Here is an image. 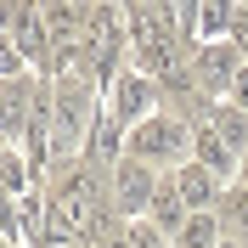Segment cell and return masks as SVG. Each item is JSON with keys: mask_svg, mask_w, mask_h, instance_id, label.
Returning <instances> with one entry per match:
<instances>
[{"mask_svg": "<svg viewBox=\"0 0 248 248\" xmlns=\"http://www.w3.org/2000/svg\"><path fill=\"white\" fill-rule=\"evenodd\" d=\"M243 6H248V0H243Z\"/></svg>", "mask_w": 248, "mask_h": 248, "instance_id": "ac0fdd59", "label": "cell"}, {"mask_svg": "<svg viewBox=\"0 0 248 248\" xmlns=\"http://www.w3.org/2000/svg\"><path fill=\"white\" fill-rule=\"evenodd\" d=\"M158 181H164V170H153V164H141V158L124 153L108 170V209L119 220H147V209L158 198Z\"/></svg>", "mask_w": 248, "mask_h": 248, "instance_id": "7a4b0ae2", "label": "cell"}, {"mask_svg": "<svg viewBox=\"0 0 248 248\" xmlns=\"http://www.w3.org/2000/svg\"><path fill=\"white\" fill-rule=\"evenodd\" d=\"M215 248H243V237H232V232H226V237H220Z\"/></svg>", "mask_w": 248, "mask_h": 248, "instance_id": "9a60e30c", "label": "cell"}, {"mask_svg": "<svg viewBox=\"0 0 248 248\" xmlns=\"http://www.w3.org/2000/svg\"><path fill=\"white\" fill-rule=\"evenodd\" d=\"M220 220H226V232H232V237L248 243V181H232V186H226V198H220Z\"/></svg>", "mask_w": 248, "mask_h": 248, "instance_id": "7c38bea8", "label": "cell"}, {"mask_svg": "<svg viewBox=\"0 0 248 248\" xmlns=\"http://www.w3.org/2000/svg\"><path fill=\"white\" fill-rule=\"evenodd\" d=\"M203 119L215 124L220 136L237 147V158H243V147H248V113L237 108V102H203Z\"/></svg>", "mask_w": 248, "mask_h": 248, "instance_id": "9c48e42d", "label": "cell"}, {"mask_svg": "<svg viewBox=\"0 0 248 248\" xmlns=\"http://www.w3.org/2000/svg\"><path fill=\"white\" fill-rule=\"evenodd\" d=\"M237 181H248V147H243V164H237Z\"/></svg>", "mask_w": 248, "mask_h": 248, "instance_id": "e0dca14e", "label": "cell"}, {"mask_svg": "<svg viewBox=\"0 0 248 248\" xmlns=\"http://www.w3.org/2000/svg\"><path fill=\"white\" fill-rule=\"evenodd\" d=\"M232 40H237V51H243V62H248V6L237 12V23H232Z\"/></svg>", "mask_w": 248, "mask_h": 248, "instance_id": "5bb4252c", "label": "cell"}, {"mask_svg": "<svg viewBox=\"0 0 248 248\" xmlns=\"http://www.w3.org/2000/svg\"><path fill=\"white\" fill-rule=\"evenodd\" d=\"M220 237H226L220 209H203V215H186V226L175 232V248H215Z\"/></svg>", "mask_w": 248, "mask_h": 248, "instance_id": "30bf717a", "label": "cell"}, {"mask_svg": "<svg viewBox=\"0 0 248 248\" xmlns=\"http://www.w3.org/2000/svg\"><path fill=\"white\" fill-rule=\"evenodd\" d=\"M130 248H175V237L158 232L153 220H130Z\"/></svg>", "mask_w": 248, "mask_h": 248, "instance_id": "4fadbf2b", "label": "cell"}, {"mask_svg": "<svg viewBox=\"0 0 248 248\" xmlns=\"http://www.w3.org/2000/svg\"><path fill=\"white\" fill-rule=\"evenodd\" d=\"M102 248H130V232H124V237H108Z\"/></svg>", "mask_w": 248, "mask_h": 248, "instance_id": "2e32d148", "label": "cell"}, {"mask_svg": "<svg viewBox=\"0 0 248 248\" xmlns=\"http://www.w3.org/2000/svg\"><path fill=\"white\" fill-rule=\"evenodd\" d=\"M175 175V186H181V198H186V209L192 215H203V209H220V198H226V181H220L215 170H203L198 158H186L181 170H170Z\"/></svg>", "mask_w": 248, "mask_h": 248, "instance_id": "8992f818", "label": "cell"}, {"mask_svg": "<svg viewBox=\"0 0 248 248\" xmlns=\"http://www.w3.org/2000/svg\"><path fill=\"white\" fill-rule=\"evenodd\" d=\"M237 12H243V0H203L198 6V46L203 40H232Z\"/></svg>", "mask_w": 248, "mask_h": 248, "instance_id": "ba28073f", "label": "cell"}, {"mask_svg": "<svg viewBox=\"0 0 248 248\" xmlns=\"http://www.w3.org/2000/svg\"><path fill=\"white\" fill-rule=\"evenodd\" d=\"M158 102H164V91H158V79L136 74V68H124V74H119V85L108 91V102H102V108H108L113 119L124 124V130H136L141 119H153V113H158Z\"/></svg>", "mask_w": 248, "mask_h": 248, "instance_id": "277c9868", "label": "cell"}, {"mask_svg": "<svg viewBox=\"0 0 248 248\" xmlns=\"http://www.w3.org/2000/svg\"><path fill=\"white\" fill-rule=\"evenodd\" d=\"M124 153L141 158V164H153V170H181L186 158H192V119H181L175 108H158L153 119H141L124 141Z\"/></svg>", "mask_w": 248, "mask_h": 248, "instance_id": "6da1fadb", "label": "cell"}, {"mask_svg": "<svg viewBox=\"0 0 248 248\" xmlns=\"http://www.w3.org/2000/svg\"><path fill=\"white\" fill-rule=\"evenodd\" d=\"M192 158H198L203 170H215V175H220V181H226V186L237 181V164H243V158H237V147H232V141H226V136H220L215 124L203 119V113H198V119H192Z\"/></svg>", "mask_w": 248, "mask_h": 248, "instance_id": "5b68a950", "label": "cell"}, {"mask_svg": "<svg viewBox=\"0 0 248 248\" xmlns=\"http://www.w3.org/2000/svg\"><path fill=\"white\" fill-rule=\"evenodd\" d=\"M0 186H6V203L29 198V158H23V147H6L0 153Z\"/></svg>", "mask_w": 248, "mask_h": 248, "instance_id": "8fae6325", "label": "cell"}, {"mask_svg": "<svg viewBox=\"0 0 248 248\" xmlns=\"http://www.w3.org/2000/svg\"><path fill=\"white\" fill-rule=\"evenodd\" d=\"M186 215H192V209H186V198H181V186H175V175H164V181H158V198H153V209H147V220H153L158 232H181L186 226Z\"/></svg>", "mask_w": 248, "mask_h": 248, "instance_id": "52a82bcc", "label": "cell"}, {"mask_svg": "<svg viewBox=\"0 0 248 248\" xmlns=\"http://www.w3.org/2000/svg\"><path fill=\"white\" fill-rule=\"evenodd\" d=\"M192 74H198V91L209 96V102H226L232 85H237V74H243L237 40H203V46L192 51Z\"/></svg>", "mask_w": 248, "mask_h": 248, "instance_id": "3957f363", "label": "cell"}]
</instances>
